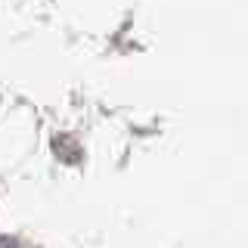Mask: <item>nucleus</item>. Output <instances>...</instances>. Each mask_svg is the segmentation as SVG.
<instances>
[{
    "label": "nucleus",
    "instance_id": "nucleus-1",
    "mask_svg": "<svg viewBox=\"0 0 248 248\" xmlns=\"http://www.w3.org/2000/svg\"><path fill=\"white\" fill-rule=\"evenodd\" d=\"M0 248H19V242L16 239H0Z\"/></svg>",
    "mask_w": 248,
    "mask_h": 248
}]
</instances>
